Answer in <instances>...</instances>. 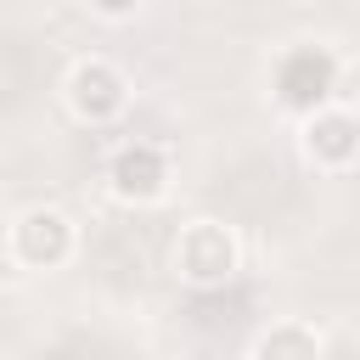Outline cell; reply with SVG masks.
<instances>
[{"label":"cell","mask_w":360,"mask_h":360,"mask_svg":"<svg viewBox=\"0 0 360 360\" xmlns=\"http://www.w3.org/2000/svg\"><path fill=\"white\" fill-rule=\"evenodd\" d=\"M242 270V242L219 219H191L174 236V276L186 287H225Z\"/></svg>","instance_id":"cell-1"},{"label":"cell","mask_w":360,"mask_h":360,"mask_svg":"<svg viewBox=\"0 0 360 360\" xmlns=\"http://www.w3.org/2000/svg\"><path fill=\"white\" fill-rule=\"evenodd\" d=\"M270 84H276V101L304 118V112H315V107L332 101V90H338V56L326 45H292V51L276 56Z\"/></svg>","instance_id":"cell-2"},{"label":"cell","mask_w":360,"mask_h":360,"mask_svg":"<svg viewBox=\"0 0 360 360\" xmlns=\"http://www.w3.org/2000/svg\"><path fill=\"white\" fill-rule=\"evenodd\" d=\"M169 180H174L169 146H158V141H124V146L107 158V191H112L118 202H129V208L163 202V197H169Z\"/></svg>","instance_id":"cell-3"},{"label":"cell","mask_w":360,"mask_h":360,"mask_svg":"<svg viewBox=\"0 0 360 360\" xmlns=\"http://www.w3.org/2000/svg\"><path fill=\"white\" fill-rule=\"evenodd\" d=\"M62 96H68L73 118H84V124H112V118L129 107V79H124V68H112V62H101V56H84V62H73Z\"/></svg>","instance_id":"cell-4"},{"label":"cell","mask_w":360,"mask_h":360,"mask_svg":"<svg viewBox=\"0 0 360 360\" xmlns=\"http://www.w3.org/2000/svg\"><path fill=\"white\" fill-rule=\"evenodd\" d=\"M73 219L62 208H22L11 225V259L28 270H56L73 259Z\"/></svg>","instance_id":"cell-5"},{"label":"cell","mask_w":360,"mask_h":360,"mask_svg":"<svg viewBox=\"0 0 360 360\" xmlns=\"http://www.w3.org/2000/svg\"><path fill=\"white\" fill-rule=\"evenodd\" d=\"M304 158L315 169H326V174H349L354 158H360V124H354V112L338 107V101L304 112Z\"/></svg>","instance_id":"cell-6"},{"label":"cell","mask_w":360,"mask_h":360,"mask_svg":"<svg viewBox=\"0 0 360 360\" xmlns=\"http://www.w3.org/2000/svg\"><path fill=\"white\" fill-rule=\"evenodd\" d=\"M253 354L259 360H315L321 354V332L304 326V321H281L264 338H253Z\"/></svg>","instance_id":"cell-7"},{"label":"cell","mask_w":360,"mask_h":360,"mask_svg":"<svg viewBox=\"0 0 360 360\" xmlns=\"http://www.w3.org/2000/svg\"><path fill=\"white\" fill-rule=\"evenodd\" d=\"M84 6H90L96 17H107V22H124V17H135L146 0H84Z\"/></svg>","instance_id":"cell-8"}]
</instances>
